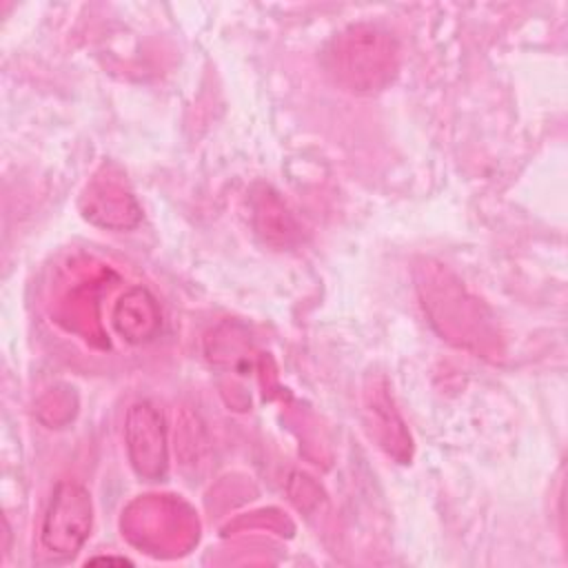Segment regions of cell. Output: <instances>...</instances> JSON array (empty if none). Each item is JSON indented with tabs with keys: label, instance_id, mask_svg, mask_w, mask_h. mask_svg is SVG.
I'll return each mask as SVG.
<instances>
[{
	"label": "cell",
	"instance_id": "obj_1",
	"mask_svg": "<svg viewBox=\"0 0 568 568\" xmlns=\"http://www.w3.org/2000/svg\"><path fill=\"white\" fill-rule=\"evenodd\" d=\"M324 64L339 87L353 93H375L395 78L399 47L386 29L359 22L328 42Z\"/></svg>",
	"mask_w": 568,
	"mask_h": 568
},
{
	"label": "cell",
	"instance_id": "obj_3",
	"mask_svg": "<svg viewBox=\"0 0 568 568\" xmlns=\"http://www.w3.org/2000/svg\"><path fill=\"white\" fill-rule=\"evenodd\" d=\"M124 444L135 475L144 481H160L169 470L166 428L151 402H135L126 410Z\"/></svg>",
	"mask_w": 568,
	"mask_h": 568
},
{
	"label": "cell",
	"instance_id": "obj_4",
	"mask_svg": "<svg viewBox=\"0 0 568 568\" xmlns=\"http://www.w3.org/2000/svg\"><path fill=\"white\" fill-rule=\"evenodd\" d=\"M82 213L89 222L106 229H129L138 224L140 209L129 191L115 180L98 178L84 193Z\"/></svg>",
	"mask_w": 568,
	"mask_h": 568
},
{
	"label": "cell",
	"instance_id": "obj_5",
	"mask_svg": "<svg viewBox=\"0 0 568 568\" xmlns=\"http://www.w3.org/2000/svg\"><path fill=\"white\" fill-rule=\"evenodd\" d=\"M111 322L122 339L131 344H144L158 335L162 326V313L149 288L131 286L118 297Z\"/></svg>",
	"mask_w": 568,
	"mask_h": 568
},
{
	"label": "cell",
	"instance_id": "obj_6",
	"mask_svg": "<svg viewBox=\"0 0 568 568\" xmlns=\"http://www.w3.org/2000/svg\"><path fill=\"white\" fill-rule=\"evenodd\" d=\"M253 222L255 231L264 237V242L275 246L291 244L300 231L282 200L266 186L253 200Z\"/></svg>",
	"mask_w": 568,
	"mask_h": 568
},
{
	"label": "cell",
	"instance_id": "obj_2",
	"mask_svg": "<svg viewBox=\"0 0 568 568\" xmlns=\"http://www.w3.org/2000/svg\"><path fill=\"white\" fill-rule=\"evenodd\" d=\"M93 501L91 493L73 479L60 481L49 499L42 517L40 544L58 559L73 557L91 535Z\"/></svg>",
	"mask_w": 568,
	"mask_h": 568
}]
</instances>
